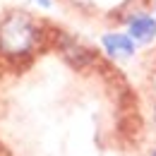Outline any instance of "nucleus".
I'll list each match as a JSON object with an SVG mask.
<instances>
[{
  "label": "nucleus",
  "instance_id": "obj_1",
  "mask_svg": "<svg viewBox=\"0 0 156 156\" xmlns=\"http://www.w3.org/2000/svg\"><path fill=\"white\" fill-rule=\"evenodd\" d=\"M36 43V27L27 15L15 12L0 24V51L5 55H24Z\"/></svg>",
  "mask_w": 156,
  "mask_h": 156
},
{
  "label": "nucleus",
  "instance_id": "obj_2",
  "mask_svg": "<svg viewBox=\"0 0 156 156\" xmlns=\"http://www.w3.org/2000/svg\"><path fill=\"white\" fill-rule=\"evenodd\" d=\"M127 36L135 41V43H139V46L151 43L156 39V20L151 15H144V12L130 17L127 20Z\"/></svg>",
  "mask_w": 156,
  "mask_h": 156
},
{
  "label": "nucleus",
  "instance_id": "obj_3",
  "mask_svg": "<svg viewBox=\"0 0 156 156\" xmlns=\"http://www.w3.org/2000/svg\"><path fill=\"white\" fill-rule=\"evenodd\" d=\"M101 43H103V51L115 60H130L135 55V41L127 34H106Z\"/></svg>",
  "mask_w": 156,
  "mask_h": 156
},
{
  "label": "nucleus",
  "instance_id": "obj_4",
  "mask_svg": "<svg viewBox=\"0 0 156 156\" xmlns=\"http://www.w3.org/2000/svg\"><path fill=\"white\" fill-rule=\"evenodd\" d=\"M39 5H43V7H51V0H36Z\"/></svg>",
  "mask_w": 156,
  "mask_h": 156
},
{
  "label": "nucleus",
  "instance_id": "obj_5",
  "mask_svg": "<svg viewBox=\"0 0 156 156\" xmlns=\"http://www.w3.org/2000/svg\"><path fill=\"white\" fill-rule=\"evenodd\" d=\"M149 156H156V149H154V151H151V154H149Z\"/></svg>",
  "mask_w": 156,
  "mask_h": 156
},
{
  "label": "nucleus",
  "instance_id": "obj_6",
  "mask_svg": "<svg viewBox=\"0 0 156 156\" xmlns=\"http://www.w3.org/2000/svg\"><path fill=\"white\" fill-rule=\"evenodd\" d=\"M154 10H156V2H154Z\"/></svg>",
  "mask_w": 156,
  "mask_h": 156
}]
</instances>
